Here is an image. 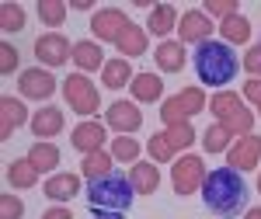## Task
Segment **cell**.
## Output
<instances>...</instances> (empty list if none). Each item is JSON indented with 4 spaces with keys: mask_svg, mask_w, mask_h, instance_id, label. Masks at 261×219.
<instances>
[{
    "mask_svg": "<svg viewBox=\"0 0 261 219\" xmlns=\"http://www.w3.org/2000/svg\"><path fill=\"white\" fill-rule=\"evenodd\" d=\"M202 202L213 216L233 219L247 209V181L237 167H216L202 181Z\"/></svg>",
    "mask_w": 261,
    "mask_h": 219,
    "instance_id": "obj_1",
    "label": "cell"
},
{
    "mask_svg": "<svg viewBox=\"0 0 261 219\" xmlns=\"http://www.w3.org/2000/svg\"><path fill=\"white\" fill-rule=\"evenodd\" d=\"M237 70H241V60H237V52L226 45V42H202L195 45V77L202 84H209V87H226L230 80L237 77Z\"/></svg>",
    "mask_w": 261,
    "mask_h": 219,
    "instance_id": "obj_2",
    "label": "cell"
},
{
    "mask_svg": "<svg viewBox=\"0 0 261 219\" xmlns=\"http://www.w3.org/2000/svg\"><path fill=\"white\" fill-rule=\"evenodd\" d=\"M133 199H136L133 181L122 171H112V174H105V178L87 184V205H91V212H112V216L125 219Z\"/></svg>",
    "mask_w": 261,
    "mask_h": 219,
    "instance_id": "obj_3",
    "label": "cell"
},
{
    "mask_svg": "<svg viewBox=\"0 0 261 219\" xmlns=\"http://www.w3.org/2000/svg\"><path fill=\"white\" fill-rule=\"evenodd\" d=\"M63 94H66V104L77 115H94L98 112V87L84 77V73H73V77L63 80Z\"/></svg>",
    "mask_w": 261,
    "mask_h": 219,
    "instance_id": "obj_4",
    "label": "cell"
},
{
    "mask_svg": "<svg viewBox=\"0 0 261 219\" xmlns=\"http://www.w3.org/2000/svg\"><path fill=\"white\" fill-rule=\"evenodd\" d=\"M205 163H202L195 153H188V157H181L174 163V171H171V181H174V188H178V195H192L195 188H199L202 181H205Z\"/></svg>",
    "mask_w": 261,
    "mask_h": 219,
    "instance_id": "obj_5",
    "label": "cell"
},
{
    "mask_svg": "<svg viewBox=\"0 0 261 219\" xmlns=\"http://www.w3.org/2000/svg\"><path fill=\"white\" fill-rule=\"evenodd\" d=\"M209 104H213V112L220 115V122L226 125V129H237V132H244V136L251 132V115H244L237 94H216Z\"/></svg>",
    "mask_w": 261,
    "mask_h": 219,
    "instance_id": "obj_6",
    "label": "cell"
},
{
    "mask_svg": "<svg viewBox=\"0 0 261 219\" xmlns=\"http://www.w3.org/2000/svg\"><path fill=\"white\" fill-rule=\"evenodd\" d=\"M129 28H133V24H129V21H125V14H122V11H115V7L98 11V14H94V21H91V32H94L98 39L115 42V45L129 35Z\"/></svg>",
    "mask_w": 261,
    "mask_h": 219,
    "instance_id": "obj_7",
    "label": "cell"
},
{
    "mask_svg": "<svg viewBox=\"0 0 261 219\" xmlns=\"http://www.w3.org/2000/svg\"><path fill=\"white\" fill-rule=\"evenodd\" d=\"M35 56H39V63H45V66H63L66 60H73V45H70L66 35L49 32V35H42V39L35 42Z\"/></svg>",
    "mask_w": 261,
    "mask_h": 219,
    "instance_id": "obj_8",
    "label": "cell"
},
{
    "mask_svg": "<svg viewBox=\"0 0 261 219\" xmlns=\"http://www.w3.org/2000/svg\"><path fill=\"white\" fill-rule=\"evenodd\" d=\"M18 91L32 101H45V98L56 94V77H53L49 70H39V66H35V70H24L18 77Z\"/></svg>",
    "mask_w": 261,
    "mask_h": 219,
    "instance_id": "obj_9",
    "label": "cell"
},
{
    "mask_svg": "<svg viewBox=\"0 0 261 219\" xmlns=\"http://www.w3.org/2000/svg\"><path fill=\"white\" fill-rule=\"evenodd\" d=\"M202 104H205V98H202V91H185V94H178L174 101H167L161 108V119L167 122V125H174V122L188 119V115H195V112H202Z\"/></svg>",
    "mask_w": 261,
    "mask_h": 219,
    "instance_id": "obj_10",
    "label": "cell"
},
{
    "mask_svg": "<svg viewBox=\"0 0 261 219\" xmlns=\"http://www.w3.org/2000/svg\"><path fill=\"white\" fill-rule=\"evenodd\" d=\"M226 160H230V167H237V171H251V167H258V160H261V136H254V132L241 136V143L226 153Z\"/></svg>",
    "mask_w": 261,
    "mask_h": 219,
    "instance_id": "obj_11",
    "label": "cell"
},
{
    "mask_svg": "<svg viewBox=\"0 0 261 219\" xmlns=\"http://www.w3.org/2000/svg\"><path fill=\"white\" fill-rule=\"evenodd\" d=\"M108 125L115 129V132H136L143 125V112L133 104V101H115L112 108H108Z\"/></svg>",
    "mask_w": 261,
    "mask_h": 219,
    "instance_id": "obj_12",
    "label": "cell"
},
{
    "mask_svg": "<svg viewBox=\"0 0 261 219\" xmlns=\"http://www.w3.org/2000/svg\"><path fill=\"white\" fill-rule=\"evenodd\" d=\"M70 143H73V150H81L84 157H87V153H98L101 146H105V125H101V122H81V125L73 129Z\"/></svg>",
    "mask_w": 261,
    "mask_h": 219,
    "instance_id": "obj_13",
    "label": "cell"
},
{
    "mask_svg": "<svg viewBox=\"0 0 261 219\" xmlns=\"http://www.w3.org/2000/svg\"><path fill=\"white\" fill-rule=\"evenodd\" d=\"M213 28H216V24L205 18V11H188V14L181 18V24H178V35L185 42H199L202 45V42H209Z\"/></svg>",
    "mask_w": 261,
    "mask_h": 219,
    "instance_id": "obj_14",
    "label": "cell"
},
{
    "mask_svg": "<svg viewBox=\"0 0 261 219\" xmlns=\"http://www.w3.org/2000/svg\"><path fill=\"white\" fill-rule=\"evenodd\" d=\"M32 132L39 140H49V136H60L63 132V112L60 108H39L32 115Z\"/></svg>",
    "mask_w": 261,
    "mask_h": 219,
    "instance_id": "obj_15",
    "label": "cell"
},
{
    "mask_svg": "<svg viewBox=\"0 0 261 219\" xmlns=\"http://www.w3.org/2000/svg\"><path fill=\"white\" fill-rule=\"evenodd\" d=\"M153 60H157V66H161V70L178 73V70H185L188 56H185V45H181V42H167V39H164L161 45H157V52H153Z\"/></svg>",
    "mask_w": 261,
    "mask_h": 219,
    "instance_id": "obj_16",
    "label": "cell"
},
{
    "mask_svg": "<svg viewBox=\"0 0 261 219\" xmlns=\"http://www.w3.org/2000/svg\"><path fill=\"white\" fill-rule=\"evenodd\" d=\"M77 191H81V178L77 174H53L45 181V195L53 202H70Z\"/></svg>",
    "mask_w": 261,
    "mask_h": 219,
    "instance_id": "obj_17",
    "label": "cell"
},
{
    "mask_svg": "<svg viewBox=\"0 0 261 219\" xmlns=\"http://www.w3.org/2000/svg\"><path fill=\"white\" fill-rule=\"evenodd\" d=\"M133 98L143 101V104H150V101H157L164 94V80L157 73H140V77H133Z\"/></svg>",
    "mask_w": 261,
    "mask_h": 219,
    "instance_id": "obj_18",
    "label": "cell"
},
{
    "mask_svg": "<svg viewBox=\"0 0 261 219\" xmlns=\"http://www.w3.org/2000/svg\"><path fill=\"white\" fill-rule=\"evenodd\" d=\"M73 63L81 66V73L105 70V52H101L94 42H77V45H73Z\"/></svg>",
    "mask_w": 261,
    "mask_h": 219,
    "instance_id": "obj_19",
    "label": "cell"
},
{
    "mask_svg": "<svg viewBox=\"0 0 261 219\" xmlns=\"http://www.w3.org/2000/svg\"><path fill=\"white\" fill-rule=\"evenodd\" d=\"M129 181H133V188H136L140 195H150V191H157L161 174H157V167H153V163H133Z\"/></svg>",
    "mask_w": 261,
    "mask_h": 219,
    "instance_id": "obj_20",
    "label": "cell"
},
{
    "mask_svg": "<svg viewBox=\"0 0 261 219\" xmlns=\"http://www.w3.org/2000/svg\"><path fill=\"white\" fill-rule=\"evenodd\" d=\"M146 24H150L153 35H161V39H164V35L178 24V11H174L171 4H157V7L150 11V21H146Z\"/></svg>",
    "mask_w": 261,
    "mask_h": 219,
    "instance_id": "obj_21",
    "label": "cell"
},
{
    "mask_svg": "<svg viewBox=\"0 0 261 219\" xmlns=\"http://www.w3.org/2000/svg\"><path fill=\"white\" fill-rule=\"evenodd\" d=\"M28 160H32L35 171H56V163H60V150H56L53 143H35V146L28 150Z\"/></svg>",
    "mask_w": 261,
    "mask_h": 219,
    "instance_id": "obj_22",
    "label": "cell"
},
{
    "mask_svg": "<svg viewBox=\"0 0 261 219\" xmlns=\"http://www.w3.org/2000/svg\"><path fill=\"white\" fill-rule=\"evenodd\" d=\"M105 87L108 91H119V87H125V84H133V70H129V63L125 60H112L105 63Z\"/></svg>",
    "mask_w": 261,
    "mask_h": 219,
    "instance_id": "obj_23",
    "label": "cell"
},
{
    "mask_svg": "<svg viewBox=\"0 0 261 219\" xmlns=\"http://www.w3.org/2000/svg\"><path fill=\"white\" fill-rule=\"evenodd\" d=\"M35 178H39V171L32 167V160H28V157L14 160V163L7 167V181H11L14 188H32V184H35Z\"/></svg>",
    "mask_w": 261,
    "mask_h": 219,
    "instance_id": "obj_24",
    "label": "cell"
},
{
    "mask_svg": "<svg viewBox=\"0 0 261 219\" xmlns=\"http://www.w3.org/2000/svg\"><path fill=\"white\" fill-rule=\"evenodd\" d=\"M0 112H4V125H0V140H7L11 136V129L14 125H21V122L28 119L24 115V108H21L14 98H0Z\"/></svg>",
    "mask_w": 261,
    "mask_h": 219,
    "instance_id": "obj_25",
    "label": "cell"
},
{
    "mask_svg": "<svg viewBox=\"0 0 261 219\" xmlns=\"http://www.w3.org/2000/svg\"><path fill=\"white\" fill-rule=\"evenodd\" d=\"M220 32H223V42L230 45V42H247L251 39V21H244L241 14H233V18H226L220 24Z\"/></svg>",
    "mask_w": 261,
    "mask_h": 219,
    "instance_id": "obj_26",
    "label": "cell"
},
{
    "mask_svg": "<svg viewBox=\"0 0 261 219\" xmlns=\"http://www.w3.org/2000/svg\"><path fill=\"white\" fill-rule=\"evenodd\" d=\"M105 174H112V157L108 153H87L84 157V178L87 181H98V178H105Z\"/></svg>",
    "mask_w": 261,
    "mask_h": 219,
    "instance_id": "obj_27",
    "label": "cell"
},
{
    "mask_svg": "<svg viewBox=\"0 0 261 219\" xmlns=\"http://www.w3.org/2000/svg\"><path fill=\"white\" fill-rule=\"evenodd\" d=\"M226 143H230V129H226L223 122L209 125V129L202 132V146H205L209 153H220V150H226Z\"/></svg>",
    "mask_w": 261,
    "mask_h": 219,
    "instance_id": "obj_28",
    "label": "cell"
},
{
    "mask_svg": "<svg viewBox=\"0 0 261 219\" xmlns=\"http://www.w3.org/2000/svg\"><path fill=\"white\" fill-rule=\"evenodd\" d=\"M112 157L119 160V163L140 160V143L133 140V136H119V140H112Z\"/></svg>",
    "mask_w": 261,
    "mask_h": 219,
    "instance_id": "obj_29",
    "label": "cell"
},
{
    "mask_svg": "<svg viewBox=\"0 0 261 219\" xmlns=\"http://www.w3.org/2000/svg\"><path fill=\"white\" fill-rule=\"evenodd\" d=\"M35 11H39L42 24H63V18H66V4H60V0H42Z\"/></svg>",
    "mask_w": 261,
    "mask_h": 219,
    "instance_id": "obj_30",
    "label": "cell"
},
{
    "mask_svg": "<svg viewBox=\"0 0 261 219\" xmlns=\"http://www.w3.org/2000/svg\"><path fill=\"white\" fill-rule=\"evenodd\" d=\"M0 24H4V32H21L24 11H21L18 4H4V7H0Z\"/></svg>",
    "mask_w": 261,
    "mask_h": 219,
    "instance_id": "obj_31",
    "label": "cell"
},
{
    "mask_svg": "<svg viewBox=\"0 0 261 219\" xmlns=\"http://www.w3.org/2000/svg\"><path fill=\"white\" fill-rule=\"evenodd\" d=\"M150 153H153V157L161 160V163H167V160L174 157V146H171V140H167L164 132H157V136L150 140Z\"/></svg>",
    "mask_w": 261,
    "mask_h": 219,
    "instance_id": "obj_32",
    "label": "cell"
},
{
    "mask_svg": "<svg viewBox=\"0 0 261 219\" xmlns=\"http://www.w3.org/2000/svg\"><path fill=\"white\" fill-rule=\"evenodd\" d=\"M21 212H24V205H21L18 195H4L0 199V219H21Z\"/></svg>",
    "mask_w": 261,
    "mask_h": 219,
    "instance_id": "obj_33",
    "label": "cell"
},
{
    "mask_svg": "<svg viewBox=\"0 0 261 219\" xmlns=\"http://www.w3.org/2000/svg\"><path fill=\"white\" fill-rule=\"evenodd\" d=\"M164 136H167V140H171V146L178 150V146H188V143H192V129H188L185 122H178V125H171Z\"/></svg>",
    "mask_w": 261,
    "mask_h": 219,
    "instance_id": "obj_34",
    "label": "cell"
},
{
    "mask_svg": "<svg viewBox=\"0 0 261 219\" xmlns=\"http://www.w3.org/2000/svg\"><path fill=\"white\" fill-rule=\"evenodd\" d=\"M14 70H18V49L0 45V73H14Z\"/></svg>",
    "mask_w": 261,
    "mask_h": 219,
    "instance_id": "obj_35",
    "label": "cell"
},
{
    "mask_svg": "<svg viewBox=\"0 0 261 219\" xmlns=\"http://www.w3.org/2000/svg\"><path fill=\"white\" fill-rule=\"evenodd\" d=\"M205 14H220V18L226 21V18L237 14V4H233V0H226V4H205Z\"/></svg>",
    "mask_w": 261,
    "mask_h": 219,
    "instance_id": "obj_36",
    "label": "cell"
},
{
    "mask_svg": "<svg viewBox=\"0 0 261 219\" xmlns=\"http://www.w3.org/2000/svg\"><path fill=\"white\" fill-rule=\"evenodd\" d=\"M244 66L247 73H261V45H251V52L244 56Z\"/></svg>",
    "mask_w": 261,
    "mask_h": 219,
    "instance_id": "obj_37",
    "label": "cell"
},
{
    "mask_svg": "<svg viewBox=\"0 0 261 219\" xmlns=\"http://www.w3.org/2000/svg\"><path fill=\"white\" fill-rule=\"evenodd\" d=\"M244 94L261 104V80H247V84H244Z\"/></svg>",
    "mask_w": 261,
    "mask_h": 219,
    "instance_id": "obj_38",
    "label": "cell"
},
{
    "mask_svg": "<svg viewBox=\"0 0 261 219\" xmlns=\"http://www.w3.org/2000/svg\"><path fill=\"white\" fill-rule=\"evenodd\" d=\"M42 219H73V216H70V209H60V205H56V209H49Z\"/></svg>",
    "mask_w": 261,
    "mask_h": 219,
    "instance_id": "obj_39",
    "label": "cell"
},
{
    "mask_svg": "<svg viewBox=\"0 0 261 219\" xmlns=\"http://www.w3.org/2000/svg\"><path fill=\"white\" fill-rule=\"evenodd\" d=\"M70 7H73V11H91V0H73Z\"/></svg>",
    "mask_w": 261,
    "mask_h": 219,
    "instance_id": "obj_40",
    "label": "cell"
},
{
    "mask_svg": "<svg viewBox=\"0 0 261 219\" xmlns=\"http://www.w3.org/2000/svg\"><path fill=\"white\" fill-rule=\"evenodd\" d=\"M94 219H122V216H112V212H94Z\"/></svg>",
    "mask_w": 261,
    "mask_h": 219,
    "instance_id": "obj_41",
    "label": "cell"
},
{
    "mask_svg": "<svg viewBox=\"0 0 261 219\" xmlns=\"http://www.w3.org/2000/svg\"><path fill=\"white\" fill-rule=\"evenodd\" d=\"M244 219H261V209H251V212H247Z\"/></svg>",
    "mask_w": 261,
    "mask_h": 219,
    "instance_id": "obj_42",
    "label": "cell"
},
{
    "mask_svg": "<svg viewBox=\"0 0 261 219\" xmlns=\"http://www.w3.org/2000/svg\"><path fill=\"white\" fill-rule=\"evenodd\" d=\"M258 191H261V174H258Z\"/></svg>",
    "mask_w": 261,
    "mask_h": 219,
    "instance_id": "obj_43",
    "label": "cell"
}]
</instances>
